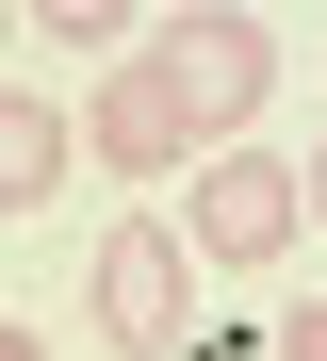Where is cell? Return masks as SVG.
Segmentation results:
<instances>
[{
	"mask_svg": "<svg viewBox=\"0 0 327 361\" xmlns=\"http://www.w3.org/2000/svg\"><path fill=\"white\" fill-rule=\"evenodd\" d=\"M82 164H131V180H164V164H213V148H196L180 115H164V82H148V66H115V82L82 99Z\"/></svg>",
	"mask_w": 327,
	"mask_h": 361,
	"instance_id": "obj_4",
	"label": "cell"
},
{
	"mask_svg": "<svg viewBox=\"0 0 327 361\" xmlns=\"http://www.w3.org/2000/svg\"><path fill=\"white\" fill-rule=\"evenodd\" d=\"M295 214H311V197H295V164H278V148H213V164H196V214H180V247L245 279V263H278V247H295Z\"/></svg>",
	"mask_w": 327,
	"mask_h": 361,
	"instance_id": "obj_3",
	"label": "cell"
},
{
	"mask_svg": "<svg viewBox=\"0 0 327 361\" xmlns=\"http://www.w3.org/2000/svg\"><path fill=\"white\" fill-rule=\"evenodd\" d=\"M295 197H311V230H327V148H311V180H295Z\"/></svg>",
	"mask_w": 327,
	"mask_h": 361,
	"instance_id": "obj_7",
	"label": "cell"
},
{
	"mask_svg": "<svg viewBox=\"0 0 327 361\" xmlns=\"http://www.w3.org/2000/svg\"><path fill=\"white\" fill-rule=\"evenodd\" d=\"M131 66L164 82V115L196 148H229L262 115V82H278V33H262V17H164V49H131Z\"/></svg>",
	"mask_w": 327,
	"mask_h": 361,
	"instance_id": "obj_1",
	"label": "cell"
},
{
	"mask_svg": "<svg viewBox=\"0 0 327 361\" xmlns=\"http://www.w3.org/2000/svg\"><path fill=\"white\" fill-rule=\"evenodd\" d=\"M65 164H82V115L65 99H0V214H49Z\"/></svg>",
	"mask_w": 327,
	"mask_h": 361,
	"instance_id": "obj_5",
	"label": "cell"
},
{
	"mask_svg": "<svg viewBox=\"0 0 327 361\" xmlns=\"http://www.w3.org/2000/svg\"><path fill=\"white\" fill-rule=\"evenodd\" d=\"M0 361H49V345H33V329H0Z\"/></svg>",
	"mask_w": 327,
	"mask_h": 361,
	"instance_id": "obj_8",
	"label": "cell"
},
{
	"mask_svg": "<svg viewBox=\"0 0 327 361\" xmlns=\"http://www.w3.org/2000/svg\"><path fill=\"white\" fill-rule=\"evenodd\" d=\"M278 361H327V295H295V312H278Z\"/></svg>",
	"mask_w": 327,
	"mask_h": 361,
	"instance_id": "obj_6",
	"label": "cell"
},
{
	"mask_svg": "<svg viewBox=\"0 0 327 361\" xmlns=\"http://www.w3.org/2000/svg\"><path fill=\"white\" fill-rule=\"evenodd\" d=\"M82 279H98V329H115L131 361H180V345H196V279H213V263H196L164 214H115Z\"/></svg>",
	"mask_w": 327,
	"mask_h": 361,
	"instance_id": "obj_2",
	"label": "cell"
},
{
	"mask_svg": "<svg viewBox=\"0 0 327 361\" xmlns=\"http://www.w3.org/2000/svg\"><path fill=\"white\" fill-rule=\"evenodd\" d=\"M0 33H17V0H0Z\"/></svg>",
	"mask_w": 327,
	"mask_h": 361,
	"instance_id": "obj_9",
	"label": "cell"
}]
</instances>
